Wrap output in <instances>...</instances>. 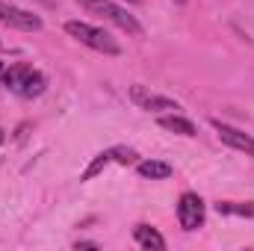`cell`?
I'll use <instances>...</instances> for the list:
<instances>
[{"mask_svg":"<svg viewBox=\"0 0 254 251\" xmlns=\"http://www.w3.org/2000/svg\"><path fill=\"white\" fill-rule=\"evenodd\" d=\"M89 15H101L104 21H110L113 27H119L122 33H127V36H136V39H142V24L127 12L125 6H119L116 0H77Z\"/></svg>","mask_w":254,"mask_h":251,"instance_id":"1","label":"cell"},{"mask_svg":"<svg viewBox=\"0 0 254 251\" xmlns=\"http://www.w3.org/2000/svg\"><path fill=\"white\" fill-rule=\"evenodd\" d=\"M65 33H68L71 39H77L80 45L98 51V54H107V57H119V54H122V45H119L107 30H101V27H95V24H86V21H65Z\"/></svg>","mask_w":254,"mask_h":251,"instance_id":"2","label":"cell"},{"mask_svg":"<svg viewBox=\"0 0 254 251\" xmlns=\"http://www.w3.org/2000/svg\"><path fill=\"white\" fill-rule=\"evenodd\" d=\"M130 101L139 107V110H145V113H178L181 110V104L178 101H172V98H166V95H157V92H151L148 86H130Z\"/></svg>","mask_w":254,"mask_h":251,"instance_id":"3","label":"cell"},{"mask_svg":"<svg viewBox=\"0 0 254 251\" xmlns=\"http://www.w3.org/2000/svg\"><path fill=\"white\" fill-rule=\"evenodd\" d=\"M110 163H122V166H127V163H136V151L133 148H127V145H113V148H107V151H101L92 163H89V169L83 172V178L80 181H92V178H98Z\"/></svg>","mask_w":254,"mask_h":251,"instance_id":"4","label":"cell"},{"mask_svg":"<svg viewBox=\"0 0 254 251\" xmlns=\"http://www.w3.org/2000/svg\"><path fill=\"white\" fill-rule=\"evenodd\" d=\"M0 24L12 27V30H24V33H36L42 30V18L33 15L30 9L12 6V3H0Z\"/></svg>","mask_w":254,"mask_h":251,"instance_id":"5","label":"cell"},{"mask_svg":"<svg viewBox=\"0 0 254 251\" xmlns=\"http://www.w3.org/2000/svg\"><path fill=\"white\" fill-rule=\"evenodd\" d=\"M204 216H207L204 201L195 192H184L181 201H178V222H181V228L184 231H198L204 225Z\"/></svg>","mask_w":254,"mask_h":251,"instance_id":"6","label":"cell"},{"mask_svg":"<svg viewBox=\"0 0 254 251\" xmlns=\"http://www.w3.org/2000/svg\"><path fill=\"white\" fill-rule=\"evenodd\" d=\"M213 127H216L219 139H222L228 148L254 157V136L252 133H246V130H240V127H234V125H225V122H213Z\"/></svg>","mask_w":254,"mask_h":251,"instance_id":"7","label":"cell"},{"mask_svg":"<svg viewBox=\"0 0 254 251\" xmlns=\"http://www.w3.org/2000/svg\"><path fill=\"white\" fill-rule=\"evenodd\" d=\"M133 240H136L139 249H154V251L166 249L163 234H160L157 228H151V225H136V228H133Z\"/></svg>","mask_w":254,"mask_h":251,"instance_id":"8","label":"cell"},{"mask_svg":"<svg viewBox=\"0 0 254 251\" xmlns=\"http://www.w3.org/2000/svg\"><path fill=\"white\" fill-rule=\"evenodd\" d=\"M136 172H139V178H148V181H166V178H172L175 169L163 160H139Z\"/></svg>","mask_w":254,"mask_h":251,"instance_id":"9","label":"cell"},{"mask_svg":"<svg viewBox=\"0 0 254 251\" xmlns=\"http://www.w3.org/2000/svg\"><path fill=\"white\" fill-rule=\"evenodd\" d=\"M30 71H33V65H27V63H15V65H9V68L3 71V77H0V86L18 95V89H21V83L27 80V74H30Z\"/></svg>","mask_w":254,"mask_h":251,"instance_id":"10","label":"cell"},{"mask_svg":"<svg viewBox=\"0 0 254 251\" xmlns=\"http://www.w3.org/2000/svg\"><path fill=\"white\" fill-rule=\"evenodd\" d=\"M160 127L163 130H169V133H178V136H198V130L192 125L190 119H184V116H178V113H172V116H160Z\"/></svg>","mask_w":254,"mask_h":251,"instance_id":"11","label":"cell"},{"mask_svg":"<svg viewBox=\"0 0 254 251\" xmlns=\"http://www.w3.org/2000/svg\"><path fill=\"white\" fill-rule=\"evenodd\" d=\"M45 86H48V80H45V74L33 68V71L27 74V80L21 83V89H18V95H21V98H39V95L45 92Z\"/></svg>","mask_w":254,"mask_h":251,"instance_id":"12","label":"cell"},{"mask_svg":"<svg viewBox=\"0 0 254 251\" xmlns=\"http://www.w3.org/2000/svg\"><path fill=\"white\" fill-rule=\"evenodd\" d=\"M216 210L222 213V216H254V204L252 201H219L216 204Z\"/></svg>","mask_w":254,"mask_h":251,"instance_id":"13","label":"cell"},{"mask_svg":"<svg viewBox=\"0 0 254 251\" xmlns=\"http://www.w3.org/2000/svg\"><path fill=\"white\" fill-rule=\"evenodd\" d=\"M74 249H77V251H80V249H95V251H98V249H101V243H92V240H80V243H74Z\"/></svg>","mask_w":254,"mask_h":251,"instance_id":"14","label":"cell"},{"mask_svg":"<svg viewBox=\"0 0 254 251\" xmlns=\"http://www.w3.org/2000/svg\"><path fill=\"white\" fill-rule=\"evenodd\" d=\"M0 145H3V130H0Z\"/></svg>","mask_w":254,"mask_h":251,"instance_id":"15","label":"cell"},{"mask_svg":"<svg viewBox=\"0 0 254 251\" xmlns=\"http://www.w3.org/2000/svg\"><path fill=\"white\" fill-rule=\"evenodd\" d=\"M127 3H139V0H127Z\"/></svg>","mask_w":254,"mask_h":251,"instance_id":"16","label":"cell"},{"mask_svg":"<svg viewBox=\"0 0 254 251\" xmlns=\"http://www.w3.org/2000/svg\"><path fill=\"white\" fill-rule=\"evenodd\" d=\"M175 3H187V0H175Z\"/></svg>","mask_w":254,"mask_h":251,"instance_id":"17","label":"cell"},{"mask_svg":"<svg viewBox=\"0 0 254 251\" xmlns=\"http://www.w3.org/2000/svg\"><path fill=\"white\" fill-rule=\"evenodd\" d=\"M0 71H3V63H0Z\"/></svg>","mask_w":254,"mask_h":251,"instance_id":"18","label":"cell"}]
</instances>
